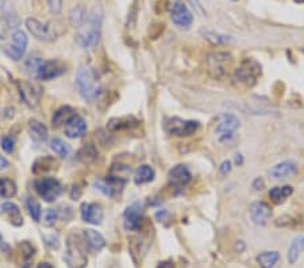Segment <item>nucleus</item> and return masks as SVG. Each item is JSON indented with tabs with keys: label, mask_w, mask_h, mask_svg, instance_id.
<instances>
[{
	"label": "nucleus",
	"mask_w": 304,
	"mask_h": 268,
	"mask_svg": "<svg viewBox=\"0 0 304 268\" xmlns=\"http://www.w3.org/2000/svg\"><path fill=\"white\" fill-rule=\"evenodd\" d=\"M26 72L34 79L49 82L65 73V65L54 60H42L40 57H30L24 64Z\"/></svg>",
	"instance_id": "nucleus-1"
},
{
	"label": "nucleus",
	"mask_w": 304,
	"mask_h": 268,
	"mask_svg": "<svg viewBox=\"0 0 304 268\" xmlns=\"http://www.w3.org/2000/svg\"><path fill=\"white\" fill-rule=\"evenodd\" d=\"M102 23L103 18L98 10L88 15L87 20L79 29V33L76 36V42L83 49H92L99 44L100 36H102Z\"/></svg>",
	"instance_id": "nucleus-2"
},
{
	"label": "nucleus",
	"mask_w": 304,
	"mask_h": 268,
	"mask_svg": "<svg viewBox=\"0 0 304 268\" xmlns=\"http://www.w3.org/2000/svg\"><path fill=\"white\" fill-rule=\"evenodd\" d=\"M65 261L69 268H84L88 263L87 247L83 238L76 233H71L67 238Z\"/></svg>",
	"instance_id": "nucleus-3"
},
{
	"label": "nucleus",
	"mask_w": 304,
	"mask_h": 268,
	"mask_svg": "<svg viewBox=\"0 0 304 268\" xmlns=\"http://www.w3.org/2000/svg\"><path fill=\"white\" fill-rule=\"evenodd\" d=\"M76 87L79 90L81 98L87 102H94L99 95V83L96 80L91 68L80 67L76 73Z\"/></svg>",
	"instance_id": "nucleus-4"
},
{
	"label": "nucleus",
	"mask_w": 304,
	"mask_h": 268,
	"mask_svg": "<svg viewBox=\"0 0 304 268\" xmlns=\"http://www.w3.org/2000/svg\"><path fill=\"white\" fill-rule=\"evenodd\" d=\"M233 61V56L229 51H214L207 56V71L214 79L221 80L227 76Z\"/></svg>",
	"instance_id": "nucleus-5"
},
{
	"label": "nucleus",
	"mask_w": 304,
	"mask_h": 268,
	"mask_svg": "<svg viewBox=\"0 0 304 268\" xmlns=\"http://www.w3.org/2000/svg\"><path fill=\"white\" fill-rule=\"evenodd\" d=\"M200 123L198 121H192V119H183L178 117L169 118L165 122V130L170 136H176V137H190L199 130Z\"/></svg>",
	"instance_id": "nucleus-6"
},
{
	"label": "nucleus",
	"mask_w": 304,
	"mask_h": 268,
	"mask_svg": "<svg viewBox=\"0 0 304 268\" xmlns=\"http://www.w3.org/2000/svg\"><path fill=\"white\" fill-rule=\"evenodd\" d=\"M261 76V65L253 59L244 60L239 65V68L234 72V79L237 80L238 83L245 84V86H253Z\"/></svg>",
	"instance_id": "nucleus-7"
},
{
	"label": "nucleus",
	"mask_w": 304,
	"mask_h": 268,
	"mask_svg": "<svg viewBox=\"0 0 304 268\" xmlns=\"http://www.w3.org/2000/svg\"><path fill=\"white\" fill-rule=\"evenodd\" d=\"M241 126L239 119L233 114L225 113L219 117V122L217 125V134L221 142H229L235 137V133Z\"/></svg>",
	"instance_id": "nucleus-8"
},
{
	"label": "nucleus",
	"mask_w": 304,
	"mask_h": 268,
	"mask_svg": "<svg viewBox=\"0 0 304 268\" xmlns=\"http://www.w3.org/2000/svg\"><path fill=\"white\" fill-rule=\"evenodd\" d=\"M34 189L45 202H54L63 194V185L54 178H42L36 180Z\"/></svg>",
	"instance_id": "nucleus-9"
},
{
	"label": "nucleus",
	"mask_w": 304,
	"mask_h": 268,
	"mask_svg": "<svg viewBox=\"0 0 304 268\" xmlns=\"http://www.w3.org/2000/svg\"><path fill=\"white\" fill-rule=\"evenodd\" d=\"M170 20L173 22L174 26L178 29H190L194 22V15L190 11V8L183 3L181 0H174L169 6Z\"/></svg>",
	"instance_id": "nucleus-10"
},
{
	"label": "nucleus",
	"mask_w": 304,
	"mask_h": 268,
	"mask_svg": "<svg viewBox=\"0 0 304 268\" xmlns=\"http://www.w3.org/2000/svg\"><path fill=\"white\" fill-rule=\"evenodd\" d=\"M27 45L28 38L26 36V33L22 32V30H16L12 34V45L4 46L3 51L7 57H10L14 61H19L24 56L26 50H27Z\"/></svg>",
	"instance_id": "nucleus-11"
},
{
	"label": "nucleus",
	"mask_w": 304,
	"mask_h": 268,
	"mask_svg": "<svg viewBox=\"0 0 304 268\" xmlns=\"http://www.w3.org/2000/svg\"><path fill=\"white\" fill-rule=\"evenodd\" d=\"M26 29L34 38L45 42H50L55 40V32L51 29L50 24L42 23L36 18H27L26 19Z\"/></svg>",
	"instance_id": "nucleus-12"
},
{
	"label": "nucleus",
	"mask_w": 304,
	"mask_h": 268,
	"mask_svg": "<svg viewBox=\"0 0 304 268\" xmlns=\"http://www.w3.org/2000/svg\"><path fill=\"white\" fill-rule=\"evenodd\" d=\"M143 222V210L139 203L129 206L123 214V225L127 232H137L141 229Z\"/></svg>",
	"instance_id": "nucleus-13"
},
{
	"label": "nucleus",
	"mask_w": 304,
	"mask_h": 268,
	"mask_svg": "<svg viewBox=\"0 0 304 268\" xmlns=\"http://www.w3.org/2000/svg\"><path fill=\"white\" fill-rule=\"evenodd\" d=\"M249 213L252 221L258 226H264L272 217V209L266 202H254L249 207Z\"/></svg>",
	"instance_id": "nucleus-14"
},
{
	"label": "nucleus",
	"mask_w": 304,
	"mask_h": 268,
	"mask_svg": "<svg viewBox=\"0 0 304 268\" xmlns=\"http://www.w3.org/2000/svg\"><path fill=\"white\" fill-rule=\"evenodd\" d=\"M168 179H169L170 185H173L176 189H181L190 183L191 179H192V174L188 170V167L184 166V164H178L169 171Z\"/></svg>",
	"instance_id": "nucleus-15"
},
{
	"label": "nucleus",
	"mask_w": 304,
	"mask_h": 268,
	"mask_svg": "<svg viewBox=\"0 0 304 268\" xmlns=\"http://www.w3.org/2000/svg\"><path fill=\"white\" fill-rule=\"evenodd\" d=\"M80 214L84 222L91 225H100L104 218L102 206L98 203H83L80 207Z\"/></svg>",
	"instance_id": "nucleus-16"
},
{
	"label": "nucleus",
	"mask_w": 304,
	"mask_h": 268,
	"mask_svg": "<svg viewBox=\"0 0 304 268\" xmlns=\"http://www.w3.org/2000/svg\"><path fill=\"white\" fill-rule=\"evenodd\" d=\"M87 131V122L83 117L73 114L65 123V136L71 140L83 137Z\"/></svg>",
	"instance_id": "nucleus-17"
},
{
	"label": "nucleus",
	"mask_w": 304,
	"mask_h": 268,
	"mask_svg": "<svg viewBox=\"0 0 304 268\" xmlns=\"http://www.w3.org/2000/svg\"><path fill=\"white\" fill-rule=\"evenodd\" d=\"M297 174V166L295 162H281L279 164H276L275 167H272L269 170V175L270 178L275 180H284V179L293 178Z\"/></svg>",
	"instance_id": "nucleus-18"
},
{
	"label": "nucleus",
	"mask_w": 304,
	"mask_h": 268,
	"mask_svg": "<svg viewBox=\"0 0 304 268\" xmlns=\"http://www.w3.org/2000/svg\"><path fill=\"white\" fill-rule=\"evenodd\" d=\"M83 240L88 251H91L94 253L100 252L106 247V238L103 237L102 233L94 230V229L83 230Z\"/></svg>",
	"instance_id": "nucleus-19"
},
{
	"label": "nucleus",
	"mask_w": 304,
	"mask_h": 268,
	"mask_svg": "<svg viewBox=\"0 0 304 268\" xmlns=\"http://www.w3.org/2000/svg\"><path fill=\"white\" fill-rule=\"evenodd\" d=\"M18 90L22 100H23L27 106L33 107L37 106L40 102V90L32 83L27 82H18Z\"/></svg>",
	"instance_id": "nucleus-20"
},
{
	"label": "nucleus",
	"mask_w": 304,
	"mask_h": 268,
	"mask_svg": "<svg viewBox=\"0 0 304 268\" xmlns=\"http://www.w3.org/2000/svg\"><path fill=\"white\" fill-rule=\"evenodd\" d=\"M0 214H4L8 217V222L14 226H22L23 225V216L20 213L19 207L12 202H3L0 205Z\"/></svg>",
	"instance_id": "nucleus-21"
},
{
	"label": "nucleus",
	"mask_w": 304,
	"mask_h": 268,
	"mask_svg": "<svg viewBox=\"0 0 304 268\" xmlns=\"http://www.w3.org/2000/svg\"><path fill=\"white\" fill-rule=\"evenodd\" d=\"M139 121L133 115H126V117H120V118H112L107 122V129L111 131H120V130H129L133 127L138 126Z\"/></svg>",
	"instance_id": "nucleus-22"
},
{
	"label": "nucleus",
	"mask_w": 304,
	"mask_h": 268,
	"mask_svg": "<svg viewBox=\"0 0 304 268\" xmlns=\"http://www.w3.org/2000/svg\"><path fill=\"white\" fill-rule=\"evenodd\" d=\"M27 131L32 140H34L36 142H45L48 140V127L40 121H37V119H30L28 121Z\"/></svg>",
	"instance_id": "nucleus-23"
},
{
	"label": "nucleus",
	"mask_w": 304,
	"mask_h": 268,
	"mask_svg": "<svg viewBox=\"0 0 304 268\" xmlns=\"http://www.w3.org/2000/svg\"><path fill=\"white\" fill-rule=\"evenodd\" d=\"M154 176H156V172H154L153 168L150 166L143 164V166H139L135 171L134 183L137 185L146 184V183H150L154 180Z\"/></svg>",
	"instance_id": "nucleus-24"
},
{
	"label": "nucleus",
	"mask_w": 304,
	"mask_h": 268,
	"mask_svg": "<svg viewBox=\"0 0 304 268\" xmlns=\"http://www.w3.org/2000/svg\"><path fill=\"white\" fill-rule=\"evenodd\" d=\"M256 260L261 268H275L280 261V253L277 251H266L260 253Z\"/></svg>",
	"instance_id": "nucleus-25"
},
{
	"label": "nucleus",
	"mask_w": 304,
	"mask_h": 268,
	"mask_svg": "<svg viewBox=\"0 0 304 268\" xmlns=\"http://www.w3.org/2000/svg\"><path fill=\"white\" fill-rule=\"evenodd\" d=\"M293 193V187L291 185H283V187H273L270 191H269V198L273 203L276 205H280L284 202L285 198H288L289 195H292Z\"/></svg>",
	"instance_id": "nucleus-26"
},
{
	"label": "nucleus",
	"mask_w": 304,
	"mask_h": 268,
	"mask_svg": "<svg viewBox=\"0 0 304 268\" xmlns=\"http://www.w3.org/2000/svg\"><path fill=\"white\" fill-rule=\"evenodd\" d=\"M73 114H75V113L72 110V107L69 106H64L61 107V109H58V110L54 113V115H53V118H51L53 127H59L61 125H65L68 119L71 118Z\"/></svg>",
	"instance_id": "nucleus-27"
},
{
	"label": "nucleus",
	"mask_w": 304,
	"mask_h": 268,
	"mask_svg": "<svg viewBox=\"0 0 304 268\" xmlns=\"http://www.w3.org/2000/svg\"><path fill=\"white\" fill-rule=\"evenodd\" d=\"M69 18H71V23L73 24V28L80 29L88 18L87 8L80 4V6H77V7H75L73 10H72L71 16H69Z\"/></svg>",
	"instance_id": "nucleus-28"
},
{
	"label": "nucleus",
	"mask_w": 304,
	"mask_h": 268,
	"mask_svg": "<svg viewBox=\"0 0 304 268\" xmlns=\"http://www.w3.org/2000/svg\"><path fill=\"white\" fill-rule=\"evenodd\" d=\"M204 40H207L209 44L212 45H226L233 42V37L225 36V34H221V33H215V32H202Z\"/></svg>",
	"instance_id": "nucleus-29"
},
{
	"label": "nucleus",
	"mask_w": 304,
	"mask_h": 268,
	"mask_svg": "<svg viewBox=\"0 0 304 268\" xmlns=\"http://www.w3.org/2000/svg\"><path fill=\"white\" fill-rule=\"evenodd\" d=\"M54 166V158L50 157V156H45V157H41L38 158V160H36V163L33 164V172H34V174H42V172L53 170V167Z\"/></svg>",
	"instance_id": "nucleus-30"
},
{
	"label": "nucleus",
	"mask_w": 304,
	"mask_h": 268,
	"mask_svg": "<svg viewBox=\"0 0 304 268\" xmlns=\"http://www.w3.org/2000/svg\"><path fill=\"white\" fill-rule=\"evenodd\" d=\"M16 195V184L11 179H0V198H14Z\"/></svg>",
	"instance_id": "nucleus-31"
},
{
	"label": "nucleus",
	"mask_w": 304,
	"mask_h": 268,
	"mask_svg": "<svg viewBox=\"0 0 304 268\" xmlns=\"http://www.w3.org/2000/svg\"><path fill=\"white\" fill-rule=\"evenodd\" d=\"M50 148L54 153H57L61 157H67L69 152H71L69 145L65 141H63L61 138H53L50 141Z\"/></svg>",
	"instance_id": "nucleus-32"
},
{
	"label": "nucleus",
	"mask_w": 304,
	"mask_h": 268,
	"mask_svg": "<svg viewBox=\"0 0 304 268\" xmlns=\"http://www.w3.org/2000/svg\"><path fill=\"white\" fill-rule=\"evenodd\" d=\"M98 156V150L92 144H87V145H84L79 152V158L80 160H83L84 163H91L94 162Z\"/></svg>",
	"instance_id": "nucleus-33"
},
{
	"label": "nucleus",
	"mask_w": 304,
	"mask_h": 268,
	"mask_svg": "<svg viewBox=\"0 0 304 268\" xmlns=\"http://www.w3.org/2000/svg\"><path fill=\"white\" fill-rule=\"evenodd\" d=\"M26 206H27L30 217L36 222H40L41 217H42V209H41L40 203L37 201H34V199H32V198H27V199H26Z\"/></svg>",
	"instance_id": "nucleus-34"
},
{
	"label": "nucleus",
	"mask_w": 304,
	"mask_h": 268,
	"mask_svg": "<svg viewBox=\"0 0 304 268\" xmlns=\"http://www.w3.org/2000/svg\"><path fill=\"white\" fill-rule=\"evenodd\" d=\"M301 249H303V245H301V240L300 238H296V240H293V243L289 247L288 251V261L289 264H295L300 256Z\"/></svg>",
	"instance_id": "nucleus-35"
},
{
	"label": "nucleus",
	"mask_w": 304,
	"mask_h": 268,
	"mask_svg": "<svg viewBox=\"0 0 304 268\" xmlns=\"http://www.w3.org/2000/svg\"><path fill=\"white\" fill-rule=\"evenodd\" d=\"M94 187H95L96 190H99L100 193L104 194L106 197H114L115 194H116V190H115L107 180H96L95 183H94Z\"/></svg>",
	"instance_id": "nucleus-36"
},
{
	"label": "nucleus",
	"mask_w": 304,
	"mask_h": 268,
	"mask_svg": "<svg viewBox=\"0 0 304 268\" xmlns=\"http://www.w3.org/2000/svg\"><path fill=\"white\" fill-rule=\"evenodd\" d=\"M58 220V211L53 209H46L44 211V224L46 226H53Z\"/></svg>",
	"instance_id": "nucleus-37"
},
{
	"label": "nucleus",
	"mask_w": 304,
	"mask_h": 268,
	"mask_svg": "<svg viewBox=\"0 0 304 268\" xmlns=\"http://www.w3.org/2000/svg\"><path fill=\"white\" fill-rule=\"evenodd\" d=\"M2 148L6 153H12L14 149H15V141L14 138L10 137V136H6V137L2 138Z\"/></svg>",
	"instance_id": "nucleus-38"
},
{
	"label": "nucleus",
	"mask_w": 304,
	"mask_h": 268,
	"mask_svg": "<svg viewBox=\"0 0 304 268\" xmlns=\"http://www.w3.org/2000/svg\"><path fill=\"white\" fill-rule=\"evenodd\" d=\"M48 7L53 15H58L63 11V0H48Z\"/></svg>",
	"instance_id": "nucleus-39"
},
{
	"label": "nucleus",
	"mask_w": 304,
	"mask_h": 268,
	"mask_svg": "<svg viewBox=\"0 0 304 268\" xmlns=\"http://www.w3.org/2000/svg\"><path fill=\"white\" fill-rule=\"evenodd\" d=\"M275 225L277 228H288V226L293 225V218L289 217V216H283V217L277 218L275 221Z\"/></svg>",
	"instance_id": "nucleus-40"
},
{
	"label": "nucleus",
	"mask_w": 304,
	"mask_h": 268,
	"mask_svg": "<svg viewBox=\"0 0 304 268\" xmlns=\"http://www.w3.org/2000/svg\"><path fill=\"white\" fill-rule=\"evenodd\" d=\"M20 248H22V253H23L24 259H30L34 255V248L32 247V244L28 243V241H23L22 245H20Z\"/></svg>",
	"instance_id": "nucleus-41"
},
{
	"label": "nucleus",
	"mask_w": 304,
	"mask_h": 268,
	"mask_svg": "<svg viewBox=\"0 0 304 268\" xmlns=\"http://www.w3.org/2000/svg\"><path fill=\"white\" fill-rule=\"evenodd\" d=\"M44 240H45V243L48 244V247H50L51 249H58L59 248V240H58V237L55 236V234L45 236Z\"/></svg>",
	"instance_id": "nucleus-42"
},
{
	"label": "nucleus",
	"mask_w": 304,
	"mask_h": 268,
	"mask_svg": "<svg viewBox=\"0 0 304 268\" xmlns=\"http://www.w3.org/2000/svg\"><path fill=\"white\" fill-rule=\"evenodd\" d=\"M187 2H188V3H190L191 6H192V7H194L195 10H196V11L200 12L202 15H205V14H207V12H205V10H204V7H203V4H202V2H200V0H187Z\"/></svg>",
	"instance_id": "nucleus-43"
},
{
	"label": "nucleus",
	"mask_w": 304,
	"mask_h": 268,
	"mask_svg": "<svg viewBox=\"0 0 304 268\" xmlns=\"http://www.w3.org/2000/svg\"><path fill=\"white\" fill-rule=\"evenodd\" d=\"M219 171H221V174L223 175V176H226L227 174H230V171H231V162L226 160V162L222 163L221 167H219Z\"/></svg>",
	"instance_id": "nucleus-44"
},
{
	"label": "nucleus",
	"mask_w": 304,
	"mask_h": 268,
	"mask_svg": "<svg viewBox=\"0 0 304 268\" xmlns=\"http://www.w3.org/2000/svg\"><path fill=\"white\" fill-rule=\"evenodd\" d=\"M252 187H253L256 191H262V190L265 189V181L262 178H257L254 179L253 184H252Z\"/></svg>",
	"instance_id": "nucleus-45"
},
{
	"label": "nucleus",
	"mask_w": 304,
	"mask_h": 268,
	"mask_svg": "<svg viewBox=\"0 0 304 268\" xmlns=\"http://www.w3.org/2000/svg\"><path fill=\"white\" fill-rule=\"evenodd\" d=\"M156 268H174V261L173 260H164L161 263H158V265Z\"/></svg>",
	"instance_id": "nucleus-46"
},
{
	"label": "nucleus",
	"mask_w": 304,
	"mask_h": 268,
	"mask_svg": "<svg viewBox=\"0 0 304 268\" xmlns=\"http://www.w3.org/2000/svg\"><path fill=\"white\" fill-rule=\"evenodd\" d=\"M8 167V162H7V158L3 157L2 154H0V171H3L6 170Z\"/></svg>",
	"instance_id": "nucleus-47"
},
{
	"label": "nucleus",
	"mask_w": 304,
	"mask_h": 268,
	"mask_svg": "<svg viewBox=\"0 0 304 268\" xmlns=\"http://www.w3.org/2000/svg\"><path fill=\"white\" fill-rule=\"evenodd\" d=\"M37 268H53V265L50 263H46V261H41V263H38Z\"/></svg>",
	"instance_id": "nucleus-48"
},
{
	"label": "nucleus",
	"mask_w": 304,
	"mask_h": 268,
	"mask_svg": "<svg viewBox=\"0 0 304 268\" xmlns=\"http://www.w3.org/2000/svg\"><path fill=\"white\" fill-rule=\"evenodd\" d=\"M242 163H244V158H242L241 154H235V164L241 166Z\"/></svg>",
	"instance_id": "nucleus-49"
},
{
	"label": "nucleus",
	"mask_w": 304,
	"mask_h": 268,
	"mask_svg": "<svg viewBox=\"0 0 304 268\" xmlns=\"http://www.w3.org/2000/svg\"><path fill=\"white\" fill-rule=\"evenodd\" d=\"M301 245H303V248H304V238H301Z\"/></svg>",
	"instance_id": "nucleus-50"
},
{
	"label": "nucleus",
	"mask_w": 304,
	"mask_h": 268,
	"mask_svg": "<svg viewBox=\"0 0 304 268\" xmlns=\"http://www.w3.org/2000/svg\"><path fill=\"white\" fill-rule=\"evenodd\" d=\"M23 268H30V265H28V264H24V267H23Z\"/></svg>",
	"instance_id": "nucleus-51"
},
{
	"label": "nucleus",
	"mask_w": 304,
	"mask_h": 268,
	"mask_svg": "<svg viewBox=\"0 0 304 268\" xmlns=\"http://www.w3.org/2000/svg\"><path fill=\"white\" fill-rule=\"evenodd\" d=\"M0 241H2V236H0Z\"/></svg>",
	"instance_id": "nucleus-52"
},
{
	"label": "nucleus",
	"mask_w": 304,
	"mask_h": 268,
	"mask_svg": "<svg viewBox=\"0 0 304 268\" xmlns=\"http://www.w3.org/2000/svg\"><path fill=\"white\" fill-rule=\"evenodd\" d=\"M233 2H237V0H233Z\"/></svg>",
	"instance_id": "nucleus-53"
},
{
	"label": "nucleus",
	"mask_w": 304,
	"mask_h": 268,
	"mask_svg": "<svg viewBox=\"0 0 304 268\" xmlns=\"http://www.w3.org/2000/svg\"><path fill=\"white\" fill-rule=\"evenodd\" d=\"M303 153H304V150H303Z\"/></svg>",
	"instance_id": "nucleus-54"
}]
</instances>
